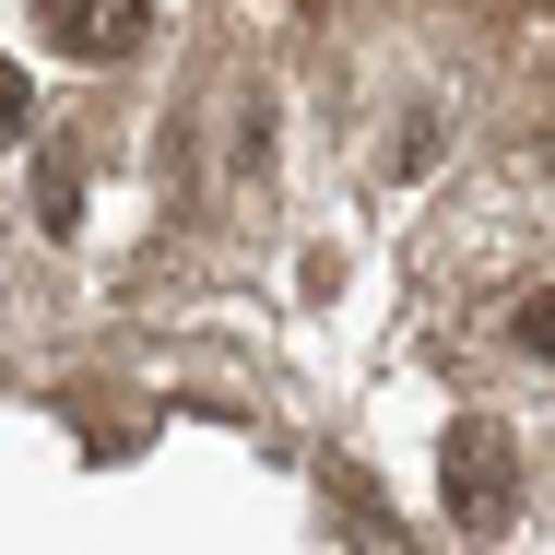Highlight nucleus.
Masks as SVG:
<instances>
[{"instance_id":"nucleus-1","label":"nucleus","mask_w":555,"mask_h":555,"mask_svg":"<svg viewBox=\"0 0 555 555\" xmlns=\"http://www.w3.org/2000/svg\"><path fill=\"white\" fill-rule=\"evenodd\" d=\"M438 508H449V532H473V544H496L520 520V438L496 414H461L438 438Z\"/></svg>"},{"instance_id":"nucleus-2","label":"nucleus","mask_w":555,"mask_h":555,"mask_svg":"<svg viewBox=\"0 0 555 555\" xmlns=\"http://www.w3.org/2000/svg\"><path fill=\"white\" fill-rule=\"evenodd\" d=\"M36 36L60 60H130L154 36V0H36Z\"/></svg>"},{"instance_id":"nucleus-3","label":"nucleus","mask_w":555,"mask_h":555,"mask_svg":"<svg viewBox=\"0 0 555 555\" xmlns=\"http://www.w3.org/2000/svg\"><path fill=\"white\" fill-rule=\"evenodd\" d=\"M72 214H83V166H72V154H48V166H36V224H48V236H72Z\"/></svg>"},{"instance_id":"nucleus-4","label":"nucleus","mask_w":555,"mask_h":555,"mask_svg":"<svg viewBox=\"0 0 555 555\" xmlns=\"http://www.w3.org/2000/svg\"><path fill=\"white\" fill-rule=\"evenodd\" d=\"M508 343H520V354H544V366H555V284H532V296L508 308Z\"/></svg>"},{"instance_id":"nucleus-5","label":"nucleus","mask_w":555,"mask_h":555,"mask_svg":"<svg viewBox=\"0 0 555 555\" xmlns=\"http://www.w3.org/2000/svg\"><path fill=\"white\" fill-rule=\"evenodd\" d=\"M24 118H36V95H24V72L0 60V130H24Z\"/></svg>"}]
</instances>
